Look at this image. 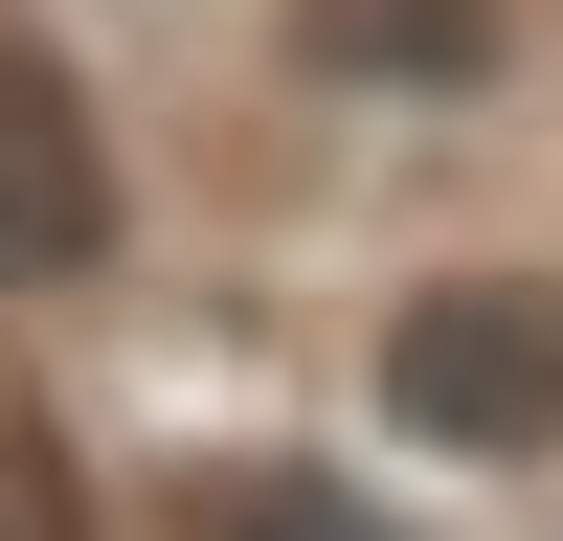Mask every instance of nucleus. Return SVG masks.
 <instances>
[{
  "instance_id": "7ed1b4c3",
  "label": "nucleus",
  "mask_w": 563,
  "mask_h": 541,
  "mask_svg": "<svg viewBox=\"0 0 563 541\" xmlns=\"http://www.w3.org/2000/svg\"><path fill=\"white\" fill-rule=\"evenodd\" d=\"M294 45L339 90H474L496 68V0H294Z\"/></svg>"
},
{
  "instance_id": "f03ea898",
  "label": "nucleus",
  "mask_w": 563,
  "mask_h": 541,
  "mask_svg": "<svg viewBox=\"0 0 563 541\" xmlns=\"http://www.w3.org/2000/svg\"><path fill=\"white\" fill-rule=\"evenodd\" d=\"M68 270H113V113L68 45L0 23V294H68Z\"/></svg>"
},
{
  "instance_id": "f257e3e1",
  "label": "nucleus",
  "mask_w": 563,
  "mask_h": 541,
  "mask_svg": "<svg viewBox=\"0 0 563 541\" xmlns=\"http://www.w3.org/2000/svg\"><path fill=\"white\" fill-rule=\"evenodd\" d=\"M384 429L406 451H563V270H429V294L384 316Z\"/></svg>"
},
{
  "instance_id": "20e7f679",
  "label": "nucleus",
  "mask_w": 563,
  "mask_h": 541,
  "mask_svg": "<svg viewBox=\"0 0 563 541\" xmlns=\"http://www.w3.org/2000/svg\"><path fill=\"white\" fill-rule=\"evenodd\" d=\"M0 541H90V474H68V429L23 406V361H0Z\"/></svg>"
}]
</instances>
